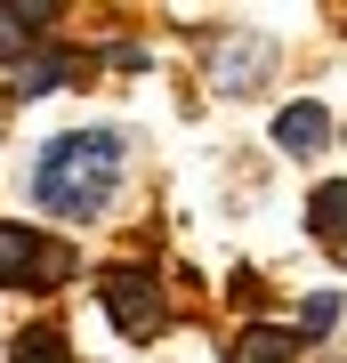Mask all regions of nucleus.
I'll return each instance as SVG.
<instances>
[{
    "label": "nucleus",
    "mask_w": 347,
    "mask_h": 363,
    "mask_svg": "<svg viewBox=\"0 0 347 363\" xmlns=\"http://www.w3.org/2000/svg\"><path fill=\"white\" fill-rule=\"evenodd\" d=\"M114 178H121V138L114 130H73V138L40 145L33 194L49 210H65V218H97V210L114 202Z\"/></svg>",
    "instance_id": "nucleus-1"
},
{
    "label": "nucleus",
    "mask_w": 347,
    "mask_h": 363,
    "mask_svg": "<svg viewBox=\"0 0 347 363\" xmlns=\"http://www.w3.org/2000/svg\"><path fill=\"white\" fill-rule=\"evenodd\" d=\"M73 274V250L65 242H40L33 226H0V283H65Z\"/></svg>",
    "instance_id": "nucleus-2"
},
{
    "label": "nucleus",
    "mask_w": 347,
    "mask_h": 363,
    "mask_svg": "<svg viewBox=\"0 0 347 363\" xmlns=\"http://www.w3.org/2000/svg\"><path fill=\"white\" fill-rule=\"evenodd\" d=\"M105 315L129 331V339H154L162 323V283L145 267H105Z\"/></svg>",
    "instance_id": "nucleus-3"
},
{
    "label": "nucleus",
    "mask_w": 347,
    "mask_h": 363,
    "mask_svg": "<svg viewBox=\"0 0 347 363\" xmlns=\"http://www.w3.org/2000/svg\"><path fill=\"white\" fill-rule=\"evenodd\" d=\"M323 138H331V113H323V105H283V113H275V145H283V154H323Z\"/></svg>",
    "instance_id": "nucleus-4"
},
{
    "label": "nucleus",
    "mask_w": 347,
    "mask_h": 363,
    "mask_svg": "<svg viewBox=\"0 0 347 363\" xmlns=\"http://www.w3.org/2000/svg\"><path fill=\"white\" fill-rule=\"evenodd\" d=\"M307 226L331 242V259L347 250V186H315V202H307Z\"/></svg>",
    "instance_id": "nucleus-5"
},
{
    "label": "nucleus",
    "mask_w": 347,
    "mask_h": 363,
    "mask_svg": "<svg viewBox=\"0 0 347 363\" xmlns=\"http://www.w3.org/2000/svg\"><path fill=\"white\" fill-rule=\"evenodd\" d=\"M291 355H299V339L275 331V323H258V331H243V339L226 347V363H291Z\"/></svg>",
    "instance_id": "nucleus-6"
},
{
    "label": "nucleus",
    "mask_w": 347,
    "mask_h": 363,
    "mask_svg": "<svg viewBox=\"0 0 347 363\" xmlns=\"http://www.w3.org/2000/svg\"><path fill=\"white\" fill-rule=\"evenodd\" d=\"M49 16H57L49 0H33V9H16V0H0V57H9V49L25 57V40H33V33H49Z\"/></svg>",
    "instance_id": "nucleus-7"
},
{
    "label": "nucleus",
    "mask_w": 347,
    "mask_h": 363,
    "mask_svg": "<svg viewBox=\"0 0 347 363\" xmlns=\"http://www.w3.org/2000/svg\"><path fill=\"white\" fill-rule=\"evenodd\" d=\"M267 40H226V57H219V89H250V73H267Z\"/></svg>",
    "instance_id": "nucleus-8"
},
{
    "label": "nucleus",
    "mask_w": 347,
    "mask_h": 363,
    "mask_svg": "<svg viewBox=\"0 0 347 363\" xmlns=\"http://www.w3.org/2000/svg\"><path fill=\"white\" fill-rule=\"evenodd\" d=\"M65 73H73V57H57V49H49V57H16V89H25V97H40V89H57Z\"/></svg>",
    "instance_id": "nucleus-9"
},
{
    "label": "nucleus",
    "mask_w": 347,
    "mask_h": 363,
    "mask_svg": "<svg viewBox=\"0 0 347 363\" xmlns=\"http://www.w3.org/2000/svg\"><path fill=\"white\" fill-rule=\"evenodd\" d=\"M9 363H73V355H65V339H57V331H25V347H16Z\"/></svg>",
    "instance_id": "nucleus-10"
},
{
    "label": "nucleus",
    "mask_w": 347,
    "mask_h": 363,
    "mask_svg": "<svg viewBox=\"0 0 347 363\" xmlns=\"http://www.w3.org/2000/svg\"><path fill=\"white\" fill-rule=\"evenodd\" d=\"M339 323V298L323 291V298H307V307H299V331H331Z\"/></svg>",
    "instance_id": "nucleus-11"
}]
</instances>
